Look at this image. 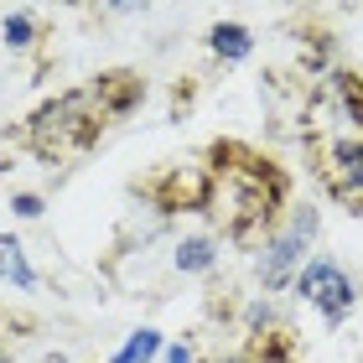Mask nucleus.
I'll return each mask as SVG.
<instances>
[{"mask_svg": "<svg viewBox=\"0 0 363 363\" xmlns=\"http://www.w3.org/2000/svg\"><path fill=\"white\" fill-rule=\"evenodd\" d=\"M167 363H192V342H172V348H167Z\"/></svg>", "mask_w": 363, "mask_h": 363, "instance_id": "4468645a", "label": "nucleus"}, {"mask_svg": "<svg viewBox=\"0 0 363 363\" xmlns=\"http://www.w3.org/2000/svg\"><path fill=\"white\" fill-rule=\"evenodd\" d=\"M322 177H327V187H333L337 203H348V208H358V213H363V140L337 145Z\"/></svg>", "mask_w": 363, "mask_h": 363, "instance_id": "20e7f679", "label": "nucleus"}, {"mask_svg": "<svg viewBox=\"0 0 363 363\" xmlns=\"http://www.w3.org/2000/svg\"><path fill=\"white\" fill-rule=\"evenodd\" d=\"M270 317H275V306H270V301H255V306H250V327H255V333H259V327H265Z\"/></svg>", "mask_w": 363, "mask_h": 363, "instance_id": "ddd939ff", "label": "nucleus"}, {"mask_svg": "<svg viewBox=\"0 0 363 363\" xmlns=\"http://www.w3.org/2000/svg\"><path fill=\"white\" fill-rule=\"evenodd\" d=\"M31 37H37V26H31V16H6V47H31Z\"/></svg>", "mask_w": 363, "mask_h": 363, "instance_id": "9d476101", "label": "nucleus"}, {"mask_svg": "<svg viewBox=\"0 0 363 363\" xmlns=\"http://www.w3.org/2000/svg\"><path fill=\"white\" fill-rule=\"evenodd\" d=\"M333 89H337V99H342V109H348V125L363 130V78H358V73H337Z\"/></svg>", "mask_w": 363, "mask_h": 363, "instance_id": "1a4fd4ad", "label": "nucleus"}, {"mask_svg": "<svg viewBox=\"0 0 363 363\" xmlns=\"http://www.w3.org/2000/svg\"><path fill=\"white\" fill-rule=\"evenodd\" d=\"M104 120H114V114L104 109L99 89L84 84V89H73L62 99H47V104L26 120V140H31V151L42 161H62V156L89 151L99 140V130H104Z\"/></svg>", "mask_w": 363, "mask_h": 363, "instance_id": "f257e3e1", "label": "nucleus"}, {"mask_svg": "<svg viewBox=\"0 0 363 363\" xmlns=\"http://www.w3.org/2000/svg\"><path fill=\"white\" fill-rule=\"evenodd\" d=\"M11 208L21 213V218H42V197H37V192H16Z\"/></svg>", "mask_w": 363, "mask_h": 363, "instance_id": "9b49d317", "label": "nucleus"}, {"mask_svg": "<svg viewBox=\"0 0 363 363\" xmlns=\"http://www.w3.org/2000/svg\"><path fill=\"white\" fill-rule=\"evenodd\" d=\"M208 47H213V57H223V62H239V57H250V26H239V21H218L208 31Z\"/></svg>", "mask_w": 363, "mask_h": 363, "instance_id": "423d86ee", "label": "nucleus"}, {"mask_svg": "<svg viewBox=\"0 0 363 363\" xmlns=\"http://www.w3.org/2000/svg\"><path fill=\"white\" fill-rule=\"evenodd\" d=\"M0 280H11V286H21V291L37 286V270H31V259H26L16 234H0Z\"/></svg>", "mask_w": 363, "mask_h": 363, "instance_id": "39448f33", "label": "nucleus"}, {"mask_svg": "<svg viewBox=\"0 0 363 363\" xmlns=\"http://www.w3.org/2000/svg\"><path fill=\"white\" fill-rule=\"evenodd\" d=\"M296 291H301L306 306H317V317H322L327 327H337V322L353 311V301H358L353 275L337 270L333 259H306L301 275H296Z\"/></svg>", "mask_w": 363, "mask_h": 363, "instance_id": "7ed1b4c3", "label": "nucleus"}, {"mask_svg": "<svg viewBox=\"0 0 363 363\" xmlns=\"http://www.w3.org/2000/svg\"><path fill=\"white\" fill-rule=\"evenodd\" d=\"M156 353H161V333L156 327H140V333H130V342L114 353V363H151Z\"/></svg>", "mask_w": 363, "mask_h": 363, "instance_id": "6e6552de", "label": "nucleus"}, {"mask_svg": "<svg viewBox=\"0 0 363 363\" xmlns=\"http://www.w3.org/2000/svg\"><path fill=\"white\" fill-rule=\"evenodd\" d=\"M213 259H218V250H213V239H182L177 244V270L182 275H203V270H213Z\"/></svg>", "mask_w": 363, "mask_h": 363, "instance_id": "0eeeda50", "label": "nucleus"}, {"mask_svg": "<svg viewBox=\"0 0 363 363\" xmlns=\"http://www.w3.org/2000/svg\"><path fill=\"white\" fill-rule=\"evenodd\" d=\"M109 16H130V11H145V0H99Z\"/></svg>", "mask_w": 363, "mask_h": 363, "instance_id": "f8f14e48", "label": "nucleus"}, {"mask_svg": "<svg viewBox=\"0 0 363 363\" xmlns=\"http://www.w3.org/2000/svg\"><path fill=\"white\" fill-rule=\"evenodd\" d=\"M317 223L322 218L311 208H296L291 223L275 228V234L265 239V250H259V259H255V275L265 280V291H280L291 275H301V259L311 250V239H317Z\"/></svg>", "mask_w": 363, "mask_h": 363, "instance_id": "f03ea898", "label": "nucleus"}]
</instances>
